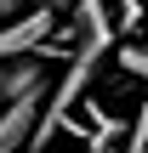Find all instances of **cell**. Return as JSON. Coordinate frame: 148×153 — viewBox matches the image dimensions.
<instances>
[{
    "label": "cell",
    "instance_id": "277c9868",
    "mask_svg": "<svg viewBox=\"0 0 148 153\" xmlns=\"http://www.w3.org/2000/svg\"><path fill=\"white\" fill-rule=\"evenodd\" d=\"M125 153H148V91H143V108L131 119V136H125Z\"/></svg>",
    "mask_w": 148,
    "mask_h": 153
},
{
    "label": "cell",
    "instance_id": "8992f818",
    "mask_svg": "<svg viewBox=\"0 0 148 153\" xmlns=\"http://www.w3.org/2000/svg\"><path fill=\"white\" fill-rule=\"evenodd\" d=\"M29 6H51V11H74L80 0H29Z\"/></svg>",
    "mask_w": 148,
    "mask_h": 153
},
{
    "label": "cell",
    "instance_id": "6da1fadb",
    "mask_svg": "<svg viewBox=\"0 0 148 153\" xmlns=\"http://www.w3.org/2000/svg\"><path fill=\"white\" fill-rule=\"evenodd\" d=\"M46 57L40 51H23V57H6L0 62V108L6 102H23V97H46Z\"/></svg>",
    "mask_w": 148,
    "mask_h": 153
},
{
    "label": "cell",
    "instance_id": "5b68a950",
    "mask_svg": "<svg viewBox=\"0 0 148 153\" xmlns=\"http://www.w3.org/2000/svg\"><path fill=\"white\" fill-rule=\"evenodd\" d=\"M23 6H29V0H0V23H11V17H23Z\"/></svg>",
    "mask_w": 148,
    "mask_h": 153
},
{
    "label": "cell",
    "instance_id": "3957f363",
    "mask_svg": "<svg viewBox=\"0 0 148 153\" xmlns=\"http://www.w3.org/2000/svg\"><path fill=\"white\" fill-rule=\"evenodd\" d=\"M40 108H46V97H23V102L0 108V153H23L29 148V136L40 125Z\"/></svg>",
    "mask_w": 148,
    "mask_h": 153
},
{
    "label": "cell",
    "instance_id": "52a82bcc",
    "mask_svg": "<svg viewBox=\"0 0 148 153\" xmlns=\"http://www.w3.org/2000/svg\"><path fill=\"white\" fill-rule=\"evenodd\" d=\"M143 45H148V23H143Z\"/></svg>",
    "mask_w": 148,
    "mask_h": 153
},
{
    "label": "cell",
    "instance_id": "7a4b0ae2",
    "mask_svg": "<svg viewBox=\"0 0 148 153\" xmlns=\"http://www.w3.org/2000/svg\"><path fill=\"white\" fill-rule=\"evenodd\" d=\"M51 6H29L23 17H11V23H0V62L6 57H23V51H40L46 40H51Z\"/></svg>",
    "mask_w": 148,
    "mask_h": 153
}]
</instances>
